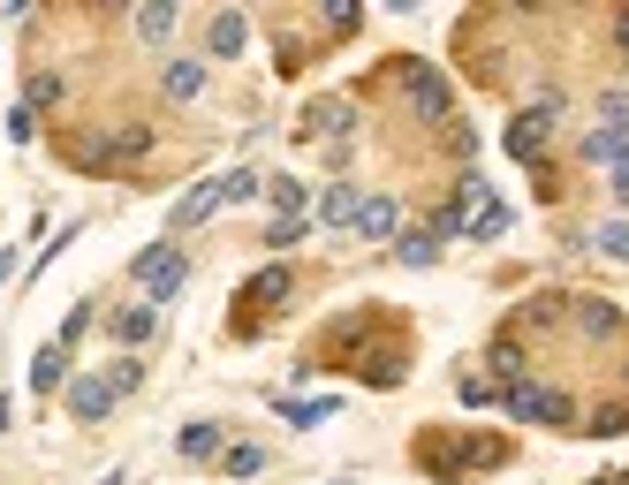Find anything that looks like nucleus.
<instances>
[{"label":"nucleus","instance_id":"24","mask_svg":"<svg viewBox=\"0 0 629 485\" xmlns=\"http://www.w3.org/2000/svg\"><path fill=\"white\" fill-rule=\"evenodd\" d=\"M107 379H114V395H137V379H145V364H137V356H114V372H107Z\"/></svg>","mask_w":629,"mask_h":485},{"label":"nucleus","instance_id":"1","mask_svg":"<svg viewBox=\"0 0 629 485\" xmlns=\"http://www.w3.org/2000/svg\"><path fill=\"white\" fill-rule=\"evenodd\" d=\"M500 410H508L516 425H554V433H577V402H569L561 387H539V379L500 387Z\"/></svg>","mask_w":629,"mask_h":485},{"label":"nucleus","instance_id":"12","mask_svg":"<svg viewBox=\"0 0 629 485\" xmlns=\"http://www.w3.org/2000/svg\"><path fill=\"white\" fill-rule=\"evenodd\" d=\"M159 84H167V99H197L205 92V61H167Z\"/></svg>","mask_w":629,"mask_h":485},{"label":"nucleus","instance_id":"22","mask_svg":"<svg viewBox=\"0 0 629 485\" xmlns=\"http://www.w3.org/2000/svg\"><path fill=\"white\" fill-rule=\"evenodd\" d=\"M137 31H145V38H167V31H174V8H167V0H159V8H137Z\"/></svg>","mask_w":629,"mask_h":485},{"label":"nucleus","instance_id":"2","mask_svg":"<svg viewBox=\"0 0 629 485\" xmlns=\"http://www.w3.org/2000/svg\"><path fill=\"white\" fill-rule=\"evenodd\" d=\"M395 92L410 99L418 122H448V114H456V92H448V76H440L433 61H395Z\"/></svg>","mask_w":629,"mask_h":485},{"label":"nucleus","instance_id":"14","mask_svg":"<svg viewBox=\"0 0 629 485\" xmlns=\"http://www.w3.org/2000/svg\"><path fill=\"white\" fill-rule=\"evenodd\" d=\"M61 372H69L61 341H53V349H38V356H31V395H53V387H61Z\"/></svg>","mask_w":629,"mask_h":485},{"label":"nucleus","instance_id":"13","mask_svg":"<svg viewBox=\"0 0 629 485\" xmlns=\"http://www.w3.org/2000/svg\"><path fill=\"white\" fill-rule=\"evenodd\" d=\"M395 220H402L395 197H364V205H356V228H364V235H395Z\"/></svg>","mask_w":629,"mask_h":485},{"label":"nucleus","instance_id":"20","mask_svg":"<svg viewBox=\"0 0 629 485\" xmlns=\"http://www.w3.org/2000/svg\"><path fill=\"white\" fill-rule=\"evenodd\" d=\"M592 440H615V433H629V402H607V410H592V425H584Z\"/></svg>","mask_w":629,"mask_h":485},{"label":"nucleus","instance_id":"19","mask_svg":"<svg viewBox=\"0 0 629 485\" xmlns=\"http://www.w3.org/2000/svg\"><path fill=\"white\" fill-rule=\"evenodd\" d=\"M182 456H190V463L220 456V425H182Z\"/></svg>","mask_w":629,"mask_h":485},{"label":"nucleus","instance_id":"31","mask_svg":"<svg viewBox=\"0 0 629 485\" xmlns=\"http://www.w3.org/2000/svg\"><path fill=\"white\" fill-rule=\"evenodd\" d=\"M592 485H629V471H607V478H592Z\"/></svg>","mask_w":629,"mask_h":485},{"label":"nucleus","instance_id":"3","mask_svg":"<svg viewBox=\"0 0 629 485\" xmlns=\"http://www.w3.org/2000/svg\"><path fill=\"white\" fill-rule=\"evenodd\" d=\"M182 274H190V266H182V251H174V243H153V251H137V281H145L153 312L167 304V296H174V289H182Z\"/></svg>","mask_w":629,"mask_h":485},{"label":"nucleus","instance_id":"32","mask_svg":"<svg viewBox=\"0 0 629 485\" xmlns=\"http://www.w3.org/2000/svg\"><path fill=\"white\" fill-rule=\"evenodd\" d=\"M615 38H622V46H629V15H622V23H615Z\"/></svg>","mask_w":629,"mask_h":485},{"label":"nucleus","instance_id":"29","mask_svg":"<svg viewBox=\"0 0 629 485\" xmlns=\"http://www.w3.org/2000/svg\"><path fill=\"white\" fill-rule=\"evenodd\" d=\"M289 417H297V425H318V417H334V402H289Z\"/></svg>","mask_w":629,"mask_h":485},{"label":"nucleus","instance_id":"8","mask_svg":"<svg viewBox=\"0 0 629 485\" xmlns=\"http://www.w3.org/2000/svg\"><path fill=\"white\" fill-rule=\"evenodd\" d=\"M220 205H228V197H220V182H197V190L174 205V228H197V220H213Z\"/></svg>","mask_w":629,"mask_h":485},{"label":"nucleus","instance_id":"26","mask_svg":"<svg viewBox=\"0 0 629 485\" xmlns=\"http://www.w3.org/2000/svg\"><path fill=\"white\" fill-rule=\"evenodd\" d=\"M600 251H607V258H615V266H629V220H615V228H607V235H600Z\"/></svg>","mask_w":629,"mask_h":485},{"label":"nucleus","instance_id":"11","mask_svg":"<svg viewBox=\"0 0 629 485\" xmlns=\"http://www.w3.org/2000/svg\"><path fill=\"white\" fill-rule=\"evenodd\" d=\"M153 334H159V312H153V304L114 312V341H130V349H137V341H153Z\"/></svg>","mask_w":629,"mask_h":485},{"label":"nucleus","instance_id":"25","mask_svg":"<svg viewBox=\"0 0 629 485\" xmlns=\"http://www.w3.org/2000/svg\"><path fill=\"white\" fill-rule=\"evenodd\" d=\"M500 228H508V205H493V197H485V205H477V220H471V235H500Z\"/></svg>","mask_w":629,"mask_h":485},{"label":"nucleus","instance_id":"9","mask_svg":"<svg viewBox=\"0 0 629 485\" xmlns=\"http://www.w3.org/2000/svg\"><path fill=\"white\" fill-rule=\"evenodd\" d=\"M318 220H326V228H349V220H356V182H326V190H318Z\"/></svg>","mask_w":629,"mask_h":485},{"label":"nucleus","instance_id":"10","mask_svg":"<svg viewBox=\"0 0 629 485\" xmlns=\"http://www.w3.org/2000/svg\"><path fill=\"white\" fill-rule=\"evenodd\" d=\"M281 296H289V266H266V274L243 289V304H251V312H274Z\"/></svg>","mask_w":629,"mask_h":485},{"label":"nucleus","instance_id":"5","mask_svg":"<svg viewBox=\"0 0 629 485\" xmlns=\"http://www.w3.org/2000/svg\"><path fill=\"white\" fill-rule=\"evenodd\" d=\"M145 153H153V130H145V122H130V130H114V137H99V145H84L92 167H130V160H145Z\"/></svg>","mask_w":629,"mask_h":485},{"label":"nucleus","instance_id":"15","mask_svg":"<svg viewBox=\"0 0 629 485\" xmlns=\"http://www.w3.org/2000/svg\"><path fill=\"white\" fill-rule=\"evenodd\" d=\"M577 153H584V160H615V167H622L629 160V130H592Z\"/></svg>","mask_w":629,"mask_h":485},{"label":"nucleus","instance_id":"18","mask_svg":"<svg viewBox=\"0 0 629 485\" xmlns=\"http://www.w3.org/2000/svg\"><path fill=\"white\" fill-rule=\"evenodd\" d=\"M53 99H61V76H53V69H38V76L23 84V107H31V114H46Z\"/></svg>","mask_w":629,"mask_h":485},{"label":"nucleus","instance_id":"17","mask_svg":"<svg viewBox=\"0 0 629 485\" xmlns=\"http://www.w3.org/2000/svg\"><path fill=\"white\" fill-rule=\"evenodd\" d=\"M395 251H402V266H433V258H440V235H433V228H410Z\"/></svg>","mask_w":629,"mask_h":485},{"label":"nucleus","instance_id":"23","mask_svg":"<svg viewBox=\"0 0 629 485\" xmlns=\"http://www.w3.org/2000/svg\"><path fill=\"white\" fill-rule=\"evenodd\" d=\"M274 205H281V220H304V182H274Z\"/></svg>","mask_w":629,"mask_h":485},{"label":"nucleus","instance_id":"4","mask_svg":"<svg viewBox=\"0 0 629 485\" xmlns=\"http://www.w3.org/2000/svg\"><path fill=\"white\" fill-rule=\"evenodd\" d=\"M546 130H554V99H546V107H523V114L500 130L508 160H531V167H539V145H546Z\"/></svg>","mask_w":629,"mask_h":485},{"label":"nucleus","instance_id":"16","mask_svg":"<svg viewBox=\"0 0 629 485\" xmlns=\"http://www.w3.org/2000/svg\"><path fill=\"white\" fill-rule=\"evenodd\" d=\"M205 46H213L220 61H235V53H243V15H235V8H228V15H213V38H205Z\"/></svg>","mask_w":629,"mask_h":485},{"label":"nucleus","instance_id":"28","mask_svg":"<svg viewBox=\"0 0 629 485\" xmlns=\"http://www.w3.org/2000/svg\"><path fill=\"white\" fill-rule=\"evenodd\" d=\"M297 235H304V220H274V228H266V243H274V251H289Z\"/></svg>","mask_w":629,"mask_h":485},{"label":"nucleus","instance_id":"21","mask_svg":"<svg viewBox=\"0 0 629 485\" xmlns=\"http://www.w3.org/2000/svg\"><path fill=\"white\" fill-rule=\"evenodd\" d=\"M220 197H228V205H251V197H258V174H251V167L220 174Z\"/></svg>","mask_w":629,"mask_h":485},{"label":"nucleus","instance_id":"6","mask_svg":"<svg viewBox=\"0 0 629 485\" xmlns=\"http://www.w3.org/2000/svg\"><path fill=\"white\" fill-rule=\"evenodd\" d=\"M114 402H122V395H114V379H99V372L69 379V417H76V425H99V417H107Z\"/></svg>","mask_w":629,"mask_h":485},{"label":"nucleus","instance_id":"27","mask_svg":"<svg viewBox=\"0 0 629 485\" xmlns=\"http://www.w3.org/2000/svg\"><path fill=\"white\" fill-rule=\"evenodd\" d=\"M31 130H38V114L15 99V114H8V137H15V145H31Z\"/></svg>","mask_w":629,"mask_h":485},{"label":"nucleus","instance_id":"30","mask_svg":"<svg viewBox=\"0 0 629 485\" xmlns=\"http://www.w3.org/2000/svg\"><path fill=\"white\" fill-rule=\"evenodd\" d=\"M615 197H622V205H629V160L615 167Z\"/></svg>","mask_w":629,"mask_h":485},{"label":"nucleus","instance_id":"7","mask_svg":"<svg viewBox=\"0 0 629 485\" xmlns=\"http://www.w3.org/2000/svg\"><path fill=\"white\" fill-rule=\"evenodd\" d=\"M577 334H584V341H607V334H622V312H615L607 296H584V304H577Z\"/></svg>","mask_w":629,"mask_h":485}]
</instances>
